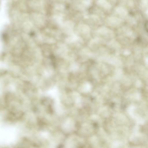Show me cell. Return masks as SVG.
Listing matches in <instances>:
<instances>
[{"instance_id":"1","label":"cell","mask_w":148,"mask_h":148,"mask_svg":"<svg viewBox=\"0 0 148 148\" xmlns=\"http://www.w3.org/2000/svg\"><path fill=\"white\" fill-rule=\"evenodd\" d=\"M145 30L148 33V21L145 22Z\"/></svg>"}]
</instances>
